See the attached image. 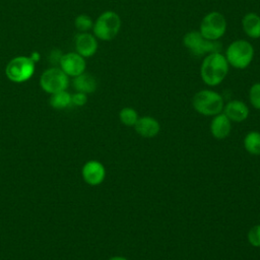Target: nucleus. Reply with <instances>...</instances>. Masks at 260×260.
<instances>
[{
  "label": "nucleus",
  "instance_id": "nucleus-13",
  "mask_svg": "<svg viewBox=\"0 0 260 260\" xmlns=\"http://www.w3.org/2000/svg\"><path fill=\"white\" fill-rule=\"evenodd\" d=\"M133 127L135 131L144 138L155 137L160 131L159 122L150 116L139 117Z\"/></svg>",
  "mask_w": 260,
  "mask_h": 260
},
{
  "label": "nucleus",
  "instance_id": "nucleus-1",
  "mask_svg": "<svg viewBox=\"0 0 260 260\" xmlns=\"http://www.w3.org/2000/svg\"><path fill=\"white\" fill-rule=\"evenodd\" d=\"M230 65L221 52L205 55L199 69L201 80L209 87L219 85L226 77Z\"/></svg>",
  "mask_w": 260,
  "mask_h": 260
},
{
  "label": "nucleus",
  "instance_id": "nucleus-15",
  "mask_svg": "<svg viewBox=\"0 0 260 260\" xmlns=\"http://www.w3.org/2000/svg\"><path fill=\"white\" fill-rule=\"evenodd\" d=\"M242 28L248 38L260 39V15L255 12L246 13L242 18Z\"/></svg>",
  "mask_w": 260,
  "mask_h": 260
},
{
  "label": "nucleus",
  "instance_id": "nucleus-3",
  "mask_svg": "<svg viewBox=\"0 0 260 260\" xmlns=\"http://www.w3.org/2000/svg\"><path fill=\"white\" fill-rule=\"evenodd\" d=\"M192 106L200 115L213 117L223 111L224 101L219 92L205 88L193 95Z\"/></svg>",
  "mask_w": 260,
  "mask_h": 260
},
{
  "label": "nucleus",
  "instance_id": "nucleus-6",
  "mask_svg": "<svg viewBox=\"0 0 260 260\" xmlns=\"http://www.w3.org/2000/svg\"><path fill=\"white\" fill-rule=\"evenodd\" d=\"M228 27L224 15L219 11H210L203 16L199 24V32L203 38L209 41L220 40Z\"/></svg>",
  "mask_w": 260,
  "mask_h": 260
},
{
  "label": "nucleus",
  "instance_id": "nucleus-8",
  "mask_svg": "<svg viewBox=\"0 0 260 260\" xmlns=\"http://www.w3.org/2000/svg\"><path fill=\"white\" fill-rule=\"evenodd\" d=\"M69 84V76L61 68L52 67L43 72L40 78L42 89L50 94L66 90Z\"/></svg>",
  "mask_w": 260,
  "mask_h": 260
},
{
  "label": "nucleus",
  "instance_id": "nucleus-10",
  "mask_svg": "<svg viewBox=\"0 0 260 260\" xmlns=\"http://www.w3.org/2000/svg\"><path fill=\"white\" fill-rule=\"evenodd\" d=\"M81 176L83 181L89 186L101 185L106 178V169L99 160H88L81 169Z\"/></svg>",
  "mask_w": 260,
  "mask_h": 260
},
{
  "label": "nucleus",
  "instance_id": "nucleus-21",
  "mask_svg": "<svg viewBox=\"0 0 260 260\" xmlns=\"http://www.w3.org/2000/svg\"><path fill=\"white\" fill-rule=\"evenodd\" d=\"M248 96L251 106L256 110H260V81L255 82L251 85Z\"/></svg>",
  "mask_w": 260,
  "mask_h": 260
},
{
  "label": "nucleus",
  "instance_id": "nucleus-18",
  "mask_svg": "<svg viewBox=\"0 0 260 260\" xmlns=\"http://www.w3.org/2000/svg\"><path fill=\"white\" fill-rule=\"evenodd\" d=\"M71 103V94L66 90H61L51 94L50 105L52 108L56 110H62L70 106Z\"/></svg>",
  "mask_w": 260,
  "mask_h": 260
},
{
  "label": "nucleus",
  "instance_id": "nucleus-7",
  "mask_svg": "<svg viewBox=\"0 0 260 260\" xmlns=\"http://www.w3.org/2000/svg\"><path fill=\"white\" fill-rule=\"evenodd\" d=\"M35 68V62L30 57L17 56L8 62L5 68V74L10 81L21 83L34 75Z\"/></svg>",
  "mask_w": 260,
  "mask_h": 260
},
{
  "label": "nucleus",
  "instance_id": "nucleus-19",
  "mask_svg": "<svg viewBox=\"0 0 260 260\" xmlns=\"http://www.w3.org/2000/svg\"><path fill=\"white\" fill-rule=\"evenodd\" d=\"M139 116L135 109L131 107H124L119 112V120L120 122L128 127H133L137 122Z\"/></svg>",
  "mask_w": 260,
  "mask_h": 260
},
{
  "label": "nucleus",
  "instance_id": "nucleus-5",
  "mask_svg": "<svg viewBox=\"0 0 260 260\" xmlns=\"http://www.w3.org/2000/svg\"><path fill=\"white\" fill-rule=\"evenodd\" d=\"M184 47L195 57L205 56L210 53L221 52L219 41H209L201 36L199 30L187 31L182 39Z\"/></svg>",
  "mask_w": 260,
  "mask_h": 260
},
{
  "label": "nucleus",
  "instance_id": "nucleus-22",
  "mask_svg": "<svg viewBox=\"0 0 260 260\" xmlns=\"http://www.w3.org/2000/svg\"><path fill=\"white\" fill-rule=\"evenodd\" d=\"M248 242L255 248H260V223L252 226L247 234Z\"/></svg>",
  "mask_w": 260,
  "mask_h": 260
},
{
  "label": "nucleus",
  "instance_id": "nucleus-17",
  "mask_svg": "<svg viewBox=\"0 0 260 260\" xmlns=\"http://www.w3.org/2000/svg\"><path fill=\"white\" fill-rule=\"evenodd\" d=\"M244 147L246 151L253 155H260V132L250 131L244 137Z\"/></svg>",
  "mask_w": 260,
  "mask_h": 260
},
{
  "label": "nucleus",
  "instance_id": "nucleus-20",
  "mask_svg": "<svg viewBox=\"0 0 260 260\" xmlns=\"http://www.w3.org/2000/svg\"><path fill=\"white\" fill-rule=\"evenodd\" d=\"M75 27L80 32H87L93 26L92 19L87 14H79L74 20Z\"/></svg>",
  "mask_w": 260,
  "mask_h": 260
},
{
  "label": "nucleus",
  "instance_id": "nucleus-16",
  "mask_svg": "<svg viewBox=\"0 0 260 260\" xmlns=\"http://www.w3.org/2000/svg\"><path fill=\"white\" fill-rule=\"evenodd\" d=\"M73 86L76 91H80L83 93H92L96 90L98 82L94 76L89 73L83 72L80 75L74 77Z\"/></svg>",
  "mask_w": 260,
  "mask_h": 260
},
{
  "label": "nucleus",
  "instance_id": "nucleus-4",
  "mask_svg": "<svg viewBox=\"0 0 260 260\" xmlns=\"http://www.w3.org/2000/svg\"><path fill=\"white\" fill-rule=\"evenodd\" d=\"M121 26L122 20L120 15L113 10H106L93 22L92 30L96 39L109 42L118 36Z\"/></svg>",
  "mask_w": 260,
  "mask_h": 260
},
{
  "label": "nucleus",
  "instance_id": "nucleus-2",
  "mask_svg": "<svg viewBox=\"0 0 260 260\" xmlns=\"http://www.w3.org/2000/svg\"><path fill=\"white\" fill-rule=\"evenodd\" d=\"M255 55L253 45L247 40H235L225 49L224 57L235 69H246L252 63Z\"/></svg>",
  "mask_w": 260,
  "mask_h": 260
},
{
  "label": "nucleus",
  "instance_id": "nucleus-11",
  "mask_svg": "<svg viewBox=\"0 0 260 260\" xmlns=\"http://www.w3.org/2000/svg\"><path fill=\"white\" fill-rule=\"evenodd\" d=\"M74 46L76 53L81 55L83 58H89L96 53L99 43L93 34L79 32L75 37Z\"/></svg>",
  "mask_w": 260,
  "mask_h": 260
},
{
  "label": "nucleus",
  "instance_id": "nucleus-25",
  "mask_svg": "<svg viewBox=\"0 0 260 260\" xmlns=\"http://www.w3.org/2000/svg\"><path fill=\"white\" fill-rule=\"evenodd\" d=\"M30 59L36 63V62L39 60V54H38L37 52H34V53L31 54V56H30Z\"/></svg>",
  "mask_w": 260,
  "mask_h": 260
},
{
  "label": "nucleus",
  "instance_id": "nucleus-23",
  "mask_svg": "<svg viewBox=\"0 0 260 260\" xmlns=\"http://www.w3.org/2000/svg\"><path fill=\"white\" fill-rule=\"evenodd\" d=\"M71 103L76 107H82L87 103V94L76 91L75 93L71 94Z\"/></svg>",
  "mask_w": 260,
  "mask_h": 260
},
{
  "label": "nucleus",
  "instance_id": "nucleus-9",
  "mask_svg": "<svg viewBox=\"0 0 260 260\" xmlns=\"http://www.w3.org/2000/svg\"><path fill=\"white\" fill-rule=\"evenodd\" d=\"M60 68L71 77H76L85 72L86 62L85 58L76 52H69L60 57Z\"/></svg>",
  "mask_w": 260,
  "mask_h": 260
},
{
  "label": "nucleus",
  "instance_id": "nucleus-14",
  "mask_svg": "<svg viewBox=\"0 0 260 260\" xmlns=\"http://www.w3.org/2000/svg\"><path fill=\"white\" fill-rule=\"evenodd\" d=\"M232 131V121L223 112L212 117L210 122V133L215 139L226 138Z\"/></svg>",
  "mask_w": 260,
  "mask_h": 260
},
{
  "label": "nucleus",
  "instance_id": "nucleus-12",
  "mask_svg": "<svg viewBox=\"0 0 260 260\" xmlns=\"http://www.w3.org/2000/svg\"><path fill=\"white\" fill-rule=\"evenodd\" d=\"M222 112L232 122L236 123L245 121L250 114L247 104L240 100H232L224 104Z\"/></svg>",
  "mask_w": 260,
  "mask_h": 260
},
{
  "label": "nucleus",
  "instance_id": "nucleus-24",
  "mask_svg": "<svg viewBox=\"0 0 260 260\" xmlns=\"http://www.w3.org/2000/svg\"><path fill=\"white\" fill-rule=\"evenodd\" d=\"M108 260H129V259H127L126 257H123V256H113V257L109 258Z\"/></svg>",
  "mask_w": 260,
  "mask_h": 260
}]
</instances>
